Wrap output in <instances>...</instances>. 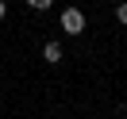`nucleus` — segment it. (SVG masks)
Here are the masks:
<instances>
[{
	"instance_id": "nucleus-5",
	"label": "nucleus",
	"mask_w": 127,
	"mask_h": 119,
	"mask_svg": "<svg viewBox=\"0 0 127 119\" xmlns=\"http://www.w3.org/2000/svg\"><path fill=\"white\" fill-rule=\"evenodd\" d=\"M4 16H8V4H4V0H0V19H4Z\"/></svg>"
},
{
	"instance_id": "nucleus-3",
	"label": "nucleus",
	"mask_w": 127,
	"mask_h": 119,
	"mask_svg": "<svg viewBox=\"0 0 127 119\" xmlns=\"http://www.w3.org/2000/svg\"><path fill=\"white\" fill-rule=\"evenodd\" d=\"M27 4H31V8H39V12H46L50 4H54V0H27Z\"/></svg>"
},
{
	"instance_id": "nucleus-2",
	"label": "nucleus",
	"mask_w": 127,
	"mask_h": 119,
	"mask_svg": "<svg viewBox=\"0 0 127 119\" xmlns=\"http://www.w3.org/2000/svg\"><path fill=\"white\" fill-rule=\"evenodd\" d=\"M42 62H50V65L62 62V42H46V46H42Z\"/></svg>"
},
{
	"instance_id": "nucleus-1",
	"label": "nucleus",
	"mask_w": 127,
	"mask_h": 119,
	"mask_svg": "<svg viewBox=\"0 0 127 119\" xmlns=\"http://www.w3.org/2000/svg\"><path fill=\"white\" fill-rule=\"evenodd\" d=\"M62 31L81 35V31H85V12H81V8H65L62 12Z\"/></svg>"
},
{
	"instance_id": "nucleus-4",
	"label": "nucleus",
	"mask_w": 127,
	"mask_h": 119,
	"mask_svg": "<svg viewBox=\"0 0 127 119\" xmlns=\"http://www.w3.org/2000/svg\"><path fill=\"white\" fill-rule=\"evenodd\" d=\"M116 19H119V23H127V4H119V8H116Z\"/></svg>"
}]
</instances>
